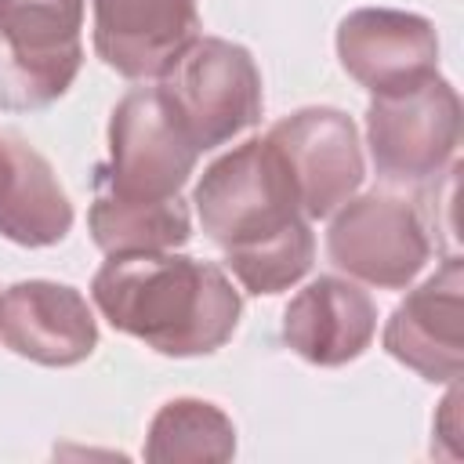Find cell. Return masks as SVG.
Segmentation results:
<instances>
[{"label":"cell","mask_w":464,"mask_h":464,"mask_svg":"<svg viewBox=\"0 0 464 464\" xmlns=\"http://www.w3.org/2000/svg\"><path fill=\"white\" fill-rule=\"evenodd\" d=\"M192 203L207 239L246 294H279L301 283L315 236L276 145L250 138L218 156L196 181Z\"/></svg>","instance_id":"6da1fadb"},{"label":"cell","mask_w":464,"mask_h":464,"mask_svg":"<svg viewBox=\"0 0 464 464\" xmlns=\"http://www.w3.org/2000/svg\"><path fill=\"white\" fill-rule=\"evenodd\" d=\"M91 297L112 330L174 359L218 352L243 312L225 268L174 250L109 257L91 279Z\"/></svg>","instance_id":"7a4b0ae2"},{"label":"cell","mask_w":464,"mask_h":464,"mask_svg":"<svg viewBox=\"0 0 464 464\" xmlns=\"http://www.w3.org/2000/svg\"><path fill=\"white\" fill-rule=\"evenodd\" d=\"M196 160L199 152L167 112L160 87H134L109 116V160L94 167V196L127 207L185 203L181 188Z\"/></svg>","instance_id":"3957f363"},{"label":"cell","mask_w":464,"mask_h":464,"mask_svg":"<svg viewBox=\"0 0 464 464\" xmlns=\"http://www.w3.org/2000/svg\"><path fill=\"white\" fill-rule=\"evenodd\" d=\"M160 98L196 152H210L261 120L265 91L246 47L199 36L160 76Z\"/></svg>","instance_id":"277c9868"},{"label":"cell","mask_w":464,"mask_h":464,"mask_svg":"<svg viewBox=\"0 0 464 464\" xmlns=\"http://www.w3.org/2000/svg\"><path fill=\"white\" fill-rule=\"evenodd\" d=\"M87 0H0V109L54 105L83 65Z\"/></svg>","instance_id":"5b68a950"},{"label":"cell","mask_w":464,"mask_h":464,"mask_svg":"<svg viewBox=\"0 0 464 464\" xmlns=\"http://www.w3.org/2000/svg\"><path fill=\"white\" fill-rule=\"evenodd\" d=\"M366 145L373 170L388 185L435 181L460 145V98L439 72L388 94H370Z\"/></svg>","instance_id":"8992f818"},{"label":"cell","mask_w":464,"mask_h":464,"mask_svg":"<svg viewBox=\"0 0 464 464\" xmlns=\"http://www.w3.org/2000/svg\"><path fill=\"white\" fill-rule=\"evenodd\" d=\"M326 254L341 272H348V279L377 290H402L428 265L431 236L413 199L366 192L334 210Z\"/></svg>","instance_id":"52a82bcc"},{"label":"cell","mask_w":464,"mask_h":464,"mask_svg":"<svg viewBox=\"0 0 464 464\" xmlns=\"http://www.w3.org/2000/svg\"><path fill=\"white\" fill-rule=\"evenodd\" d=\"M265 138L283 156L308 221L330 218L359 192L366 163L359 130L348 112L330 105H308L276 120Z\"/></svg>","instance_id":"ba28073f"},{"label":"cell","mask_w":464,"mask_h":464,"mask_svg":"<svg viewBox=\"0 0 464 464\" xmlns=\"http://www.w3.org/2000/svg\"><path fill=\"white\" fill-rule=\"evenodd\" d=\"M337 58L359 87L388 94L439 72V33L413 11L359 7L337 25Z\"/></svg>","instance_id":"9c48e42d"},{"label":"cell","mask_w":464,"mask_h":464,"mask_svg":"<svg viewBox=\"0 0 464 464\" xmlns=\"http://www.w3.org/2000/svg\"><path fill=\"white\" fill-rule=\"evenodd\" d=\"M464 261L450 254L420 286H413L384 323V352L431 384L460 377V312H464Z\"/></svg>","instance_id":"30bf717a"},{"label":"cell","mask_w":464,"mask_h":464,"mask_svg":"<svg viewBox=\"0 0 464 464\" xmlns=\"http://www.w3.org/2000/svg\"><path fill=\"white\" fill-rule=\"evenodd\" d=\"M94 51L127 80L163 76L199 40L196 0H91Z\"/></svg>","instance_id":"8fae6325"},{"label":"cell","mask_w":464,"mask_h":464,"mask_svg":"<svg viewBox=\"0 0 464 464\" xmlns=\"http://www.w3.org/2000/svg\"><path fill=\"white\" fill-rule=\"evenodd\" d=\"M0 341L29 362L76 366L98 348V323L76 286L22 279L0 297Z\"/></svg>","instance_id":"7c38bea8"},{"label":"cell","mask_w":464,"mask_h":464,"mask_svg":"<svg viewBox=\"0 0 464 464\" xmlns=\"http://www.w3.org/2000/svg\"><path fill=\"white\" fill-rule=\"evenodd\" d=\"M377 334V308L366 290L341 276H319L297 290L283 312V341L312 366L359 359Z\"/></svg>","instance_id":"4fadbf2b"},{"label":"cell","mask_w":464,"mask_h":464,"mask_svg":"<svg viewBox=\"0 0 464 464\" xmlns=\"http://www.w3.org/2000/svg\"><path fill=\"white\" fill-rule=\"evenodd\" d=\"M72 228V203L51 163L18 134H0V236L18 246H54Z\"/></svg>","instance_id":"5bb4252c"},{"label":"cell","mask_w":464,"mask_h":464,"mask_svg":"<svg viewBox=\"0 0 464 464\" xmlns=\"http://www.w3.org/2000/svg\"><path fill=\"white\" fill-rule=\"evenodd\" d=\"M236 424L207 399H170L156 410L145 435V460H232Z\"/></svg>","instance_id":"9a60e30c"},{"label":"cell","mask_w":464,"mask_h":464,"mask_svg":"<svg viewBox=\"0 0 464 464\" xmlns=\"http://www.w3.org/2000/svg\"><path fill=\"white\" fill-rule=\"evenodd\" d=\"M87 228L94 246L105 257H123V254H160V250H178L192 236V218L188 203L174 207H127L112 199H91L87 210Z\"/></svg>","instance_id":"2e32d148"}]
</instances>
